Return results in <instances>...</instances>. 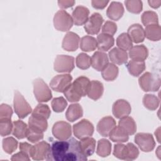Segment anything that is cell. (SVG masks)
Segmentation results:
<instances>
[{
  "label": "cell",
  "mask_w": 161,
  "mask_h": 161,
  "mask_svg": "<svg viewBox=\"0 0 161 161\" xmlns=\"http://www.w3.org/2000/svg\"><path fill=\"white\" fill-rule=\"evenodd\" d=\"M87 157L82 153L79 142L74 138L65 140L53 142L47 160L55 161H84Z\"/></svg>",
  "instance_id": "obj_1"
},
{
  "label": "cell",
  "mask_w": 161,
  "mask_h": 161,
  "mask_svg": "<svg viewBox=\"0 0 161 161\" xmlns=\"http://www.w3.org/2000/svg\"><path fill=\"white\" fill-rule=\"evenodd\" d=\"M91 66L97 71H102L109 64L108 57L103 52L97 51L91 58Z\"/></svg>",
  "instance_id": "obj_19"
},
{
  "label": "cell",
  "mask_w": 161,
  "mask_h": 161,
  "mask_svg": "<svg viewBox=\"0 0 161 161\" xmlns=\"http://www.w3.org/2000/svg\"><path fill=\"white\" fill-rule=\"evenodd\" d=\"M118 126L128 135H133L136 131V125L134 119L128 116L121 118L119 121Z\"/></svg>",
  "instance_id": "obj_28"
},
{
  "label": "cell",
  "mask_w": 161,
  "mask_h": 161,
  "mask_svg": "<svg viewBox=\"0 0 161 161\" xmlns=\"http://www.w3.org/2000/svg\"><path fill=\"white\" fill-rule=\"evenodd\" d=\"M72 77L70 74L57 75L52 78L50 86L52 90L58 92H64L70 85Z\"/></svg>",
  "instance_id": "obj_11"
},
{
  "label": "cell",
  "mask_w": 161,
  "mask_h": 161,
  "mask_svg": "<svg viewBox=\"0 0 161 161\" xmlns=\"http://www.w3.org/2000/svg\"><path fill=\"white\" fill-rule=\"evenodd\" d=\"M160 147L159 146V147L157 148V151H156V154H157V157H158L159 158H160Z\"/></svg>",
  "instance_id": "obj_55"
},
{
  "label": "cell",
  "mask_w": 161,
  "mask_h": 161,
  "mask_svg": "<svg viewBox=\"0 0 161 161\" xmlns=\"http://www.w3.org/2000/svg\"><path fill=\"white\" fill-rule=\"evenodd\" d=\"M117 30V25L115 23L111 21H107L104 24L103 28H102V32L103 33L108 34L111 36H113Z\"/></svg>",
  "instance_id": "obj_47"
},
{
  "label": "cell",
  "mask_w": 161,
  "mask_h": 161,
  "mask_svg": "<svg viewBox=\"0 0 161 161\" xmlns=\"http://www.w3.org/2000/svg\"><path fill=\"white\" fill-rule=\"evenodd\" d=\"M116 126L114 119L111 116L103 118L97 125V131L103 136L107 137L113 129Z\"/></svg>",
  "instance_id": "obj_16"
},
{
  "label": "cell",
  "mask_w": 161,
  "mask_h": 161,
  "mask_svg": "<svg viewBox=\"0 0 161 161\" xmlns=\"http://www.w3.org/2000/svg\"><path fill=\"white\" fill-rule=\"evenodd\" d=\"M127 34L135 43H138L143 42L145 39V31L143 27L138 23L131 25L127 31Z\"/></svg>",
  "instance_id": "obj_20"
},
{
  "label": "cell",
  "mask_w": 161,
  "mask_h": 161,
  "mask_svg": "<svg viewBox=\"0 0 161 161\" xmlns=\"http://www.w3.org/2000/svg\"><path fill=\"white\" fill-rule=\"evenodd\" d=\"M104 91V87L103 84L98 80L90 81L87 95L93 100L99 99L103 95Z\"/></svg>",
  "instance_id": "obj_25"
},
{
  "label": "cell",
  "mask_w": 161,
  "mask_h": 161,
  "mask_svg": "<svg viewBox=\"0 0 161 161\" xmlns=\"http://www.w3.org/2000/svg\"><path fill=\"white\" fill-rule=\"evenodd\" d=\"M113 155L121 160H133L138 157L139 151L138 148L132 143H128L126 145L119 143L114 147Z\"/></svg>",
  "instance_id": "obj_3"
},
{
  "label": "cell",
  "mask_w": 161,
  "mask_h": 161,
  "mask_svg": "<svg viewBox=\"0 0 161 161\" xmlns=\"http://www.w3.org/2000/svg\"><path fill=\"white\" fill-rule=\"evenodd\" d=\"M72 19L74 23L76 26L85 25L89 19V10L83 6H77L72 12Z\"/></svg>",
  "instance_id": "obj_18"
},
{
  "label": "cell",
  "mask_w": 161,
  "mask_h": 161,
  "mask_svg": "<svg viewBox=\"0 0 161 161\" xmlns=\"http://www.w3.org/2000/svg\"><path fill=\"white\" fill-rule=\"evenodd\" d=\"M138 82L142 89L145 92H154L159 89L160 79L153 74L147 72L139 77Z\"/></svg>",
  "instance_id": "obj_6"
},
{
  "label": "cell",
  "mask_w": 161,
  "mask_h": 161,
  "mask_svg": "<svg viewBox=\"0 0 161 161\" xmlns=\"http://www.w3.org/2000/svg\"><path fill=\"white\" fill-rule=\"evenodd\" d=\"M13 114V110L10 106L6 104H2L0 106V119H11Z\"/></svg>",
  "instance_id": "obj_48"
},
{
  "label": "cell",
  "mask_w": 161,
  "mask_h": 161,
  "mask_svg": "<svg viewBox=\"0 0 161 161\" xmlns=\"http://www.w3.org/2000/svg\"><path fill=\"white\" fill-rule=\"evenodd\" d=\"M113 114L116 118L121 119L128 116L131 111L130 103L125 99H118L113 105Z\"/></svg>",
  "instance_id": "obj_15"
},
{
  "label": "cell",
  "mask_w": 161,
  "mask_h": 161,
  "mask_svg": "<svg viewBox=\"0 0 161 161\" xmlns=\"http://www.w3.org/2000/svg\"><path fill=\"white\" fill-rule=\"evenodd\" d=\"M33 93L36 99L39 103H44L50 101L52 97V92L41 78H37L33 81Z\"/></svg>",
  "instance_id": "obj_4"
},
{
  "label": "cell",
  "mask_w": 161,
  "mask_h": 161,
  "mask_svg": "<svg viewBox=\"0 0 161 161\" xmlns=\"http://www.w3.org/2000/svg\"><path fill=\"white\" fill-rule=\"evenodd\" d=\"M111 141L116 143H124L128 140V135L119 126L114 127L109 135Z\"/></svg>",
  "instance_id": "obj_31"
},
{
  "label": "cell",
  "mask_w": 161,
  "mask_h": 161,
  "mask_svg": "<svg viewBox=\"0 0 161 161\" xmlns=\"http://www.w3.org/2000/svg\"><path fill=\"white\" fill-rule=\"evenodd\" d=\"M11 160H13V161H15V160H30V156L28 154H26V153H25L23 152L20 151L19 152H18L16 154H14L12 156Z\"/></svg>",
  "instance_id": "obj_49"
},
{
  "label": "cell",
  "mask_w": 161,
  "mask_h": 161,
  "mask_svg": "<svg viewBox=\"0 0 161 161\" xmlns=\"http://www.w3.org/2000/svg\"><path fill=\"white\" fill-rule=\"evenodd\" d=\"M52 108L56 113L62 112L67 106V102L63 97H58L53 99L52 101Z\"/></svg>",
  "instance_id": "obj_46"
},
{
  "label": "cell",
  "mask_w": 161,
  "mask_h": 161,
  "mask_svg": "<svg viewBox=\"0 0 161 161\" xmlns=\"http://www.w3.org/2000/svg\"><path fill=\"white\" fill-rule=\"evenodd\" d=\"M53 68L57 72H71L74 69V58L66 55H58L55 59Z\"/></svg>",
  "instance_id": "obj_8"
},
{
  "label": "cell",
  "mask_w": 161,
  "mask_h": 161,
  "mask_svg": "<svg viewBox=\"0 0 161 161\" xmlns=\"http://www.w3.org/2000/svg\"><path fill=\"white\" fill-rule=\"evenodd\" d=\"M119 72L118 67L113 63H109L101 71L103 78L107 81H113L116 79Z\"/></svg>",
  "instance_id": "obj_32"
},
{
  "label": "cell",
  "mask_w": 161,
  "mask_h": 161,
  "mask_svg": "<svg viewBox=\"0 0 161 161\" xmlns=\"http://www.w3.org/2000/svg\"><path fill=\"white\" fill-rule=\"evenodd\" d=\"M26 138L31 143H37L43 139V131L29 126L27 131Z\"/></svg>",
  "instance_id": "obj_42"
},
{
  "label": "cell",
  "mask_w": 161,
  "mask_h": 161,
  "mask_svg": "<svg viewBox=\"0 0 161 161\" xmlns=\"http://www.w3.org/2000/svg\"><path fill=\"white\" fill-rule=\"evenodd\" d=\"M159 103V99L156 96L153 94H147L143 96V104L144 106L149 110H155L158 107Z\"/></svg>",
  "instance_id": "obj_38"
},
{
  "label": "cell",
  "mask_w": 161,
  "mask_h": 161,
  "mask_svg": "<svg viewBox=\"0 0 161 161\" xmlns=\"http://www.w3.org/2000/svg\"><path fill=\"white\" fill-rule=\"evenodd\" d=\"M104 21L103 16L98 13H93L84 25L86 32L89 35L97 34Z\"/></svg>",
  "instance_id": "obj_14"
},
{
  "label": "cell",
  "mask_w": 161,
  "mask_h": 161,
  "mask_svg": "<svg viewBox=\"0 0 161 161\" xmlns=\"http://www.w3.org/2000/svg\"><path fill=\"white\" fill-rule=\"evenodd\" d=\"M129 56L131 60L144 61L148 55L147 48L143 45L133 46L129 50Z\"/></svg>",
  "instance_id": "obj_22"
},
{
  "label": "cell",
  "mask_w": 161,
  "mask_h": 161,
  "mask_svg": "<svg viewBox=\"0 0 161 161\" xmlns=\"http://www.w3.org/2000/svg\"><path fill=\"white\" fill-rule=\"evenodd\" d=\"M94 126L87 119H83L73 125V132L78 139L91 136L94 133Z\"/></svg>",
  "instance_id": "obj_9"
},
{
  "label": "cell",
  "mask_w": 161,
  "mask_h": 161,
  "mask_svg": "<svg viewBox=\"0 0 161 161\" xmlns=\"http://www.w3.org/2000/svg\"><path fill=\"white\" fill-rule=\"evenodd\" d=\"M74 24L72 16L65 10L58 11L53 17V25L56 30L61 31H67Z\"/></svg>",
  "instance_id": "obj_7"
},
{
  "label": "cell",
  "mask_w": 161,
  "mask_h": 161,
  "mask_svg": "<svg viewBox=\"0 0 161 161\" xmlns=\"http://www.w3.org/2000/svg\"><path fill=\"white\" fill-rule=\"evenodd\" d=\"M124 14V8L123 4L117 1L111 3L106 11L108 17L114 21L119 20Z\"/></svg>",
  "instance_id": "obj_21"
},
{
  "label": "cell",
  "mask_w": 161,
  "mask_h": 161,
  "mask_svg": "<svg viewBox=\"0 0 161 161\" xmlns=\"http://www.w3.org/2000/svg\"><path fill=\"white\" fill-rule=\"evenodd\" d=\"M13 105L15 113L20 119L25 118L32 113L31 107L18 91L14 92Z\"/></svg>",
  "instance_id": "obj_5"
},
{
  "label": "cell",
  "mask_w": 161,
  "mask_h": 161,
  "mask_svg": "<svg viewBox=\"0 0 161 161\" xmlns=\"http://www.w3.org/2000/svg\"><path fill=\"white\" fill-rule=\"evenodd\" d=\"M80 48L84 52H92L97 48V40L91 36H84L80 40Z\"/></svg>",
  "instance_id": "obj_34"
},
{
  "label": "cell",
  "mask_w": 161,
  "mask_h": 161,
  "mask_svg": "<svg viewBox=\"0 0 161 161\" xmlns=\"http://www.w3.org/2000/svg\"><path fill=\"white\" fill-rule=\"evenodd\" d=\"M145 36L151 41H158L161 38V29L158 24H153L146 26Z\"/></svg>",
  "instance_id": "obj_29"
},
{
  "label": "cell",
  "mask_w": 161,
  "mask_h": 161,
  "mask_svg": "<svg viewBox=\"0 0 161 161\" xmlns=\"http://www.w3.org/2000/svg\"><path fill=\"white\" fill-rule=\"evenodd\" d=\"M127 69L129 73L135 77L139 76L145 69V64L144 61H136L131 60L126 64Z\"/></svg>",
  "instance_id": "obj_30"
},
{
  "label": "cell",
  "mask_w": 161,
  "mask_h": 161,
  "mask_svg": "<svg viewBox=\"0 0 161 161\" xmlns=\"http://www.w3.org/2000/svg\"><path fill=\"white\" fill-rule=\"evenodd\" d=\"M90 80L85 76L77 77L64 92L66 99L71 103L79 101L87 93Z\"/></svg>",
  "instance_id": "obj_2"
},
{
  "label": "cell",
  "mask_w": 161,
  "mask_h": 161,
  "mask_svg": "<svg viewBox=\"0 0 161 161\" xmlns=\"http://www.w3.org/2000/svg\"><path fill=\"white\" fill-rule=\"evenodd\" d=\"M97 47L101 52L108 51L114 43V39L113 36L101 33L97 37Z\"/></svg>",
  "instance_id": "obj_23"
},
{
  "label": "cell",
  "mask_w": 161,
  "mask_h": 161,
  "mask_svg": "<svg viewBox=\"0 0 161 161\" xmlns=\"http://www.w3.org/2000/svg\"><path fill=\"white\" fill-rule=\"evenodd\" d=\"M79 145L82 153L87 157L94 153L96 147V140L93 138L89 136L81 139L79 141Z\"/></svg>",
  "instance_id": "obj_26"
},
{
  "label": "cell",
  "mask_w": 161,
  "mask_h": 161,
  "mask_svg": "<svg viewBox=\"0 0 161 161\" xmlns=\"http://www.w3.org/2000/svg\"><path fill=\"white\" fill-rule=\"evenodd\" d=\"M135 142L144 152H149L153 150L155 142L153 136L148 133H138L135 136Z\"/></svg>",
  "instance_id": "obj_10"
},
{
  "label": "cell",
  "mask_w": 161,
  "mask_h": 161,
  "mask_svg": "<svg viewBox=\"0 0 161 161\" xmlns=\"http://www.w3.org/2000/svg\"><path fill=\"white\" fill-rule=\"evenodd\" d=\"M150 7L153 8H157L160 7L161 5V1L160 0H149L148 1Z\"/></svg>",
  "instance_id": "obj_53"
},
{
  "label": "cell",
  "mask_w": 161,
  "mask_h": 161,
  "mask_svg": "<svg viewBox=\"0 0 161 161\" xmlns=\"http://www.w3.org/2000/svg\"><path fill=\"white\" fill-rule=\"evenodd\" d=\"M109 3L108 1H100V0H93L91 1V4L93 8L98 9H104L107 4Z\"/></svg>",
  "instance_id": "obj_50"
},
{
  "label": "cell",
  "mask_w": 161,
  "mask_h": 161,
  "mask_svg": "<svg viewBox=\"0 0 161 161\" xmlns=\"http://www.w3.org/2000/svg\"><path fill=\"white\" fill-rule=\"evenodd\" d=\"M160 128L159 127V128H157V130L155 131V136H156V138H157V141H158V142H160Z\"/></svg>",
  "instance_id": "obj_54"
},
{
  "label": "cell",
  "mask_w": 161,
  "mask_h": 161,
  "mask_svg": "<svg viewBox=\"0 0 161 161\" xmlns=\"http://www.w3.org/2000/svg\"><path fill=\"white\" fill-rule=\"evenodd\" d=\"M47 120V119L45 118L31 115L28 119V126L44 132L48 128V123Z\"/></svg>",
  "instance_id": "obj_35"
},
{
  "label": "cell",
  "mask_w": 161,
  "mask_h": 161,
  "mask_svg": "<svg viewBox=\"0 0 161 161\" xmlns=\"http://www.w3.org/2000/svg\"><path fill=\"white\" fill-rule=\"evenodd\" d=\"M50 152V145L45 141L37 143L32 146L30 157L34 160H46Z\"/></svg>",
  "instance_id": "obj_13"
},
{
  "label": "cell",
  "mask_w": 161,
  "mask_h": 161,
  "mask_svg": "<svg viewBox=\"0 0 161 161\" xmlns=\"http://www.w3.org/2000/svg\"><path fill=\"white\" fill-rule=\"evenodd\" d=\"M13 123L11 119H0V134L2 136L9 135L13 131Z\"/></svg>",
  "instance_id": "obj_45"
},
{
  "label": "cell",
  "mask_w": 161,
  "mask_h": 161,
  "mask_svg": "<svg viewBox=\"0 0 161 161\" xmlns=\"http://www.w3.org/2000/svg\"><path fill=\"white\" fill-rule=\"evenodd\" d=\"M83 115V111L79 104L75 103L70 104L65 113L66 118L70 122H74L81 118Z\"/></svg>",
  "instance_id": "obj_27"
},
{
  "label": "cell",
  "mask_w": 161,
  "mask_h": 161,
  "mask_svg": "<svg viewBox=\"0 0 161 161\" xmlns=\"http://www.w3.org/2000/svg\"><path fill=\"white\" fill-rule=\"evenodd\" d=\"M31 145L26 143V142H21L19 143V150L21 152H23L28 154L30 157V153L32 148Z\"/></svg>",
  "instance_id": "obj_51"
},
{
  "label": "cell",
  "mask_w": 161,
  "mask_h": 161,
  "mask_svg": "<svg viewBox=\"0 0 161 161\" xmlns=\"http://www.w3.org/2000/svg\"><path fill=\"white\" fill-rule=\"evenodd\" d=\"M142 23L146 26L149 25L158 24V19L157 13L152 11H145L141 17Z\"/></svg>",
  "instance_id": "obj_40"
},
{
  "label": "cell",
  "mask_w": 161,
  "mask_h": 161,
  "mask_svg": "<svg viewBox=\"0 0 161 161\" xmlns=\"http://www.w3.org/2000/svg\"><path fill=\"white\" fill-rule=\"evenodd\" d=\"M109 58L114 64L121 65L125 64L128 60V53L126 51L115 47L109 52Z\"/></svg>",
  "instance_id": "obj_24"
},
{
  "label": "cell",
  "mask_w": 161,
  "mask_h": 161,
  "mask_svg": "<svg viewBox=\"0 0 161 161\" xmlns=\"http://www.w3.org/2000/svg\"><path fill=\"white\" fill-rule=\"evenodd\" d=\"M28 127L25 123L21 120H16L13 122V135L18 139H23L26 137Z\"/></svg>",
  "instance_id": "obj_33"
},
{
  "label": "cell",
  "mask_w": 161,
  "mask_h": 161,
  "mask_svg": "<svg viewBox=\"0 0 161 161\" xmlns=\"http://www.w3.org/2000/svg\"><path fill=\"white\" fill-rule=\"evenodd\" d=\"M80 38L77 34L74 32H67L64 36L62 47V48L68 52L75 51L79 45Z\"/></svg>",
  "instance_id": "obj_17"
},
{
  "label": "cell",
  "mask_w": 161,
  "mask_h": 161,
  "mask_svg": "<svg viewBox=\"0 0 161 161\" xmlns=\"http://www.w3.org/2000/svg\"><path fill=\"white\" fill-rule=\"evenodd\" d=\"M18 147V141L13 137H8L3 140V148L4 152L8 154L14 152Z\"/></svg>",
  "instance_id": "obj_44"
},
{
  "label": "cell",
  "mask_w": 161,
  "mask_h": 161,
  "mask_svg": "<svg viewBox=\"0 0 161 161\" xmlns=\"http://www.w3.org/2000/svg\"><path fill=\"white\" fill-rule=\"evenodd\" d=\"M111 143L108 140L102 138L98 141L96 153L99 156L101 157H108L111 153Z\"/></svg>",
  "instance_id": "obj_36"
},
{
  "label": "cell",
  "mask_w": 161,
  "mask_h": 161,
  "mask_svg": "<svg viewBox=\"0 0 161 161\" xmlns=\"http://www.w3.org/2000/svg\"><path fill=\"white\" fill-rule=\"evenodd\" d=\"M74 4H75V1H72V0H60V1H58V6L60 8H63V9L72 7L74 5Z\"/></svg>",
  "instance_id": "obj_52"
},
{
  "label": "cell",
  "mask_w": 161,
  "mask_h": 161,
  "mask_svg": "<svg viewBox=\"0 0 161 161\" xmlns=\"http://www.w3.org/2000/svg\"><path fill=\"white\" fill-rule=\"evenodd\" d=\"M50 114L51 111L48 106L47 104L40 103L35 107L33 111H32L31 115L47 119L49 118Z\"/></svg>",
  "instance_id": "obj_39"
},
{
  "label": "cell",
  "mask_w": 161,
  "mask_h": 161,
  "mask_svg": "<svg viewBox=\"0 0 161 161\" xmlns=\"http://www.w3.org/2000/svg\"><path fill=\"white\" fill-rule=\"evenodd\" d=\"M127 10L135 14L140 13L143 8L142 1L140 0H127L125 1Z\"/></svg>",
  "instance_id": "obj_43"
},
{
  "label": "cell",
  "mask_w": 161,
  "mask_h": 161,
  "mask_svg": "<svg viewBox=\"0 0 161 161\" xmlns=\"http://www.w3.org/2000/svg\"><path fill=\"white\" fill-rule=\"evenodd\" d=\"M53 136L59 140H65L70 138L72 135L71 126L67 122L60 121L56 122L52 127Z\"/></svg>",
  "instance_id": "obj_12"
},
{
  "label": "cell",
  "mask_w": 161,
  "mask_h": 161,
  "mask_svg": "<svg viewBox=\"0 0 161 161\" xmlns=\"http://www.w3.org/2000/svg\"><path fill=\"white\" fill-rule=\"evenodd\" d=\"M118 48L124 51L129 50L133 47V43L129 36L126 33L120 34L116 39Z\"/></svg>",
  "instance_id": "obj_37"
},
{
  "label": "cell",
  "mask_w": 161,
  "mask_h": 161,
  "mask_svg": "<svg viewBox=\"0 0 161 161\" xmlns=\"http://www.w3.org/2000/svg\"><path fill=\"white\" fill-rule=\"evenodd\" d=\"M76 65L80 69H87L91 65V57L85 53H79L76 57Z\"/></svg>",
  "instance_id": "obj_41"
}]
</instances>
